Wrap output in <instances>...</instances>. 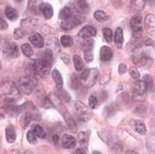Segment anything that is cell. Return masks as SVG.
<instances>
[{
  "label": "cell",
  "mask_w": 155,
  "mask_h": 154,
  "mask_svg": "<svg viewBox=\"0 0 155 154\" xmlns=\"http://www.w3.org/2000/svg\"><path fill=\"white\" fill-rule=\"evenodd\" d=\"M32 119H34L32 112H30V111H25V112L22 115V117H21V119H20L21 127H22V128H27L28 126H29V123H30V121L32 120ZM34 120H35V119H34Z\"/></svg>",
  "instance_id": "obj_23"
},
{
  "label": "cell",
  "mask_w": 155,
  "mask_h": 154,
  "mask_svg": "<svg viewBox=\"0 0 155 154\" xmlns=\"http://www.w3.org/2000/svg\"><path fill=\"white\" fill-rule=\"evenodd\" d=\"M81 85V78L76 74H72V77H71V87H72L73 89H77V88H79Z\"/></svg>",
  "instance_id": "obj_34"
},
{
  "label": "cell",
  "mask_w": 155,
  "mask_h": 154,
  "mask_svg": "<svg viewBox=\"0 0 155 154\" xmlns=\"http://www.w3.org/2000/svg\"><path fill=\"white\" fill-rule=\"evenodd\" d=\"M99 79H100V83H101L102 85L107 84L108 82H109V79H110V73H108V74L106 75V69H104V73H102L101 75H99Z\"/></svg>",
  "instance_id": "obj_41"
},
{
  "label": "cell",
  "mask_w": 155,
  "mask_h": 154,
  "mask_svg": "<svg viewBox=\"0 0 155 154\" xmlns=\"http://www.w3.org/2000/svg\"><path fill=\"white\" fill-rule=\"evenodd\" d=\"M62 145H63V148H65V149L75 148V145H76V139H75L74 136H69V134H65V136H63V138H62Z\"/></svg>",
  "instance_id": "obj_17"
},
{
  "label": "cell",
  "mask_w": 155,
  "mask_h": 154,
  "mask_svg": "<svg viewBox=\"0 0 155 154\" xmlns=\"http://www.w3.org/2000/svg\"><path fill=\"white\" fill-rule=\"evenodd\" d=\"M52 77H53L54 82H55V84H56L57 88H62L63 87V77H62V75L60 74V72L57 71V69L52 71Z\"/></svg>",
  "instance_id": "obj_25"
},
{
  "label": "cell",
  "mask_w": 155,
  "mask_h": 154,
  "mask_svg": "<svg viewBox=\"0 0 155 154\" xmlns=\"http://www.w3.org/2000/svg\"><path fill=\"white\" fill-rule=\"evenodd\" d=\"M143 80L146 83V85H147V87H149V88H151V87H152L153 78L151 77V75H145V76L143 77Z\"/></svg>",
  "instance_id": "obj_42"
},
{
  "label": "cell",
  "mask_w": 155,
  "mask_h": 154,
  "mask_svg": "<svg viewBox=\"0 0 155 154\" xmlns=\"http://www.w3.org/2000/svg\"><path fill=\"white\" fill-rule=\"evenodd\" d=\"M24 35H25V31H24L23 28H17V29H15V31H13V36H15V38H17V40H20V38H22Z\"/></svg>",
  "instance_id": "obj_37"
},
{
  "label": "cell",
  "mask_w": 155,
  "mask_h": 154,
  "mask_svg": "<svg viewBox=\"0 0 155 154\" xmlns=\"http://www.w3.org/2000/svg\"><path fill=\"white\" fill-rule=\"evenodd\" d=\"M75 154H87V151H86V149H84V148H79L76 150V153Z\"/></svg>",
  "instance_id": "obj_44"
},
{
  "label": "cell",
  "mask_w": 155,
  "mask_h": 154,
  "mask_svg": "<svg viewBox=\"0 0 155 154\" xmlns=\"http://www.w3.org/2000/svg\"><path fill=\"white\" fill-rule=\"evenodd\" d=\"M30 42L33 46H35L38 49H41L44 46V40H43L40 33H33L30 36Z\"/></svg>",
  "instance_id": "obj_15"
},
{
  "label": "cell",
  "mask_w": 155,
  "mask_h": 154,
  "mask_svg": "<svg viewBox=\"0 0 155 154\" xmlns=\"http://www.w3.org/2000/svg\"><path fill=\"white\" fill-rule=\"evenodd\" d=\"M24 154H32V153H31V152H28V151H27Z\"/></svg>",
  "instance_id": "obj_53"
},
{
  "label": "cell",
  "mask_w": 155,
  "mask_h": 154,
  "mask_svg": "<svg viewBox=\"0 0 155 154\" xmlns=\"http://www.w3.org/2000/svg\"><path fill=\"white\" fill-rule=\"evenodd\" d=\"M73 61H74V65H75V69L77 72H81L84 69V62L81 57L79 55H74L73 57Z\"/></svg>",
  "instance_id": "obj_30"
},
{
  "label": "cell",
  "mask_w": 155,
  "mask_h": 154,
  "mask_svg": "<svg viewBox=\"0 0 155 154\" xmlns=\"http://www.w3.org/2000/svg\"><path fill=\"white\" fill-rule=\"evenodd\" d=\"M75 109H76V112H77L78 120H81V121H83V122H86L91 118L93 111H91L87 106H85L83 102H81V101H76V102H75Z\"/></svg>",
  "instance_id": "obj_5"
},
{
  "label": "cell",
  "mask_w": 155,
  "mask_h": 154,
  "mask_svg": "<svg viewBox=\"0 0 155 154\" xmlns=\"http://www.w3.org/2000/svg\"><path fill=\"white\" fill-rule=\"evenodd\" d=\"M131 123L134 126V130L137 131V133L141 134V136H145L146 127H145V125H144L143 121H141V120H135V121H132Z\"/></svg>",
  "instance_id": "obj_22"
},
{
  "label": "cell",
  "mask_w": 155,
  "mask_h": 154,
  "mask_svg": "<svg viewBox=\"0 0 155 154\" xmlns=\"http://www.w3.org/2000/svg\"><path fill=\"white\" fill-rule=\"evenodd\" d=\"M145 29L146 31L155 38V15H147L145 18Z\"/></svg>",
  "instance_id": "obj_13"
},
{
  "label": "cell",
  "mask_w": 155,
  "mask_h": 154,
  "mask_svg": "<svg viewBox=\"0 0 155 154\" xmlns=\"http://www.w3.org/2000/svg\"><path fill=\"white\" fill-rule=\"evenodd\" d=\"M27 140H28V142L31 143V144H35V143L38 142V136H36V134L34 133V132H33L32 129L28 131V133H27Z\"/></svg>",
  "instance_id": "obj_36"
},
{
  "label": "cell",
  "mask_w": 155,
  "mask_h": 154,
  "mask_svg": "<svg viewBox=\"0 0 155 154\" xmlns=\"http://www.w3.org/2000/svg\"><path fill=\"white\" fill-rule=\"evenodd\" d=\"M52 141L54 142V144H57L58 143V136L55 134V136H53V138H52Z\"/></svg>",
  "instance_id": "obj_48"
},
{
  "label": "cell",
  "mask_w": 155,
  "mask_h": 154,
  "mask_svg": "<svg viewBox=\"0 0 155 154\" xmlns=\"http://www.w3.org/2000/svg\"><path fill=\"white\" fill-rule=\"evenodd\" d=\"M97 34V30L93 27V25H85L83 29L79 31L78 35L83 38H90L95 36Z\"/></svg>",
  "instance_id": "obj_12"
},
{
  "label": "cell",
  "mask_w": 155,
  "mask_h": 154,
  "mask_svg": "<svg viewBox=\"0 0 155 154\" xmlns=\"http://www.w3.org/2000/svg\"><path fill=\"white\" fill-rule=\"evenodd\" d=\"M129 73H130V76H131L133 79H135V80L140 79V72L137 71L135 67L132 66V67L129 69Z\"/></svg>",
  "instance_id": "obj_38"
},
{
  "label": "cell",
  "mask_w": 155,
  "mask_h": 154,
  "mask_svg": "<svg viewBox=\"0 0 155 154\" xmlns=\"http://www.w3.org/2000/svg\"><path fill=\"white\" fill-rule=\"evenodd\" d=\"M21 25L22 28H24V30H27L28 32H32L36 27V21L33 19H24L21 22Z\"/></svg>",
  "instance_id": "obj_21"
},
{
  "label": "cell",
  "mask_w": 155,
  "mask_h": 154,
  "mask_svg": "<svg viewBox=\"0 0 155 154\" xmlns=\"http://www.w3.org/2000/svg\"><path fill=\"white\" fill-rule=\"evenodd\" d=\"M15 2H22V1H23V0H15Z\"/></svg>",
  "instance_id": "obj_51"
},
{
  "label": "cell",
  "mask_w": 155,
  "mask_h": 154,
  "mask_svg": "<svg viewBox=\"0 0 155 154\" xmlns=\"http://www.w3.org/2000/svg\"><path fill=\"white\" fill-rule=\"evenodd\" d=\"M51 66H52V62H50L48 59H36L35 62L32 64L33 74L38 75V76L43 78V77H45L50 73Z\"/></svg>",
  "instance_id": "obj_3"
},
{
  "label": "cell",
  "mask_w": 155,
  "mask_h": 154,
  "mask_svg": "<svg viewBox=\"0 0 155 154\" xmlns=\"http://www.w3.org/2000/svg\"><path fill=\"white\" fill-rule=\"evenodd\" d=\"M83 22H84V15L81 12H77V13H74L71 18L63 21L61 27H62L63 30H65V31H69V30L74 29L76 25L83 23Z\"/></svg>",
  "instance_id": "obj_4"
},
{
  "label": "cell",
  "mask_w": 155,
  "mask_h": 154,
  "mask_svg": "<svg viewBox=\"0 0 155 154\" xmlns=\"http://www.w3.org/2000/svg\"><path fill=\"white\" fill-rule=\"evenodd\" d=\"M0 22H1V30H6L7 28H8V25H7V23H6V21L5 20H2V19H1V21H0Z\"/></svg>",
  "instance_id": "obj_46"
},
{
  "label": "cell",
  "mask_w": 155,
  "mask_h": 154,
  "mask_svg": "<svg viewBox=\"0 0 155 154\" xmlns=\"http://www.w3.org/2000/svg\"><path fill=\"white\" fill-rule=\"evenodd\" d=\"M102 35H104V41H107L108 43H111L114 38V33H112V30H111L110 28H104V29H102Z\"/></svg>",
  "instance_id": "obj_28"
},
{
  "label": "cell",
  "mask_w": 155,
  "mask_h": 154,
  "mask_svg": "<svg viewBox=\"0 0 155 154\" xmlns=\"http://www.w3.org/2000/svg\"><path fill=\"white\" fill-rule=\"evenodd\" d=\"M114 56V52L109 46H102L100 49V59L102 62H109Z\"/></svg>",
  "instance_id": "obj_16"
},
{
  "label": "cell",
  "mask_w": 155,
  "mask_h": 154,
  "mask_svg": "<svg viewBox=\"0 0 155 154\" xmlns=\"http://www.w3.org/2000/svg\"><path fill=\"white\" fill-rule=\"evenodd\" d=\"M79 78H81V83L84 87L91 88L99 78V72L96 68H88V69L83 71Z\"/></svg>",
  "instance_id": "obj_2"
},
{
  "label": "cell",
  "mask_w": 155,
  "mask_h": 154,
  "mask_svg": "<svg viewBox=\"0 0 155 154\" xmlns=\"http://www.w3.org/2000/svg\"><path fill=\"white\" fill-rule=\"evenodd\" d=\"M1 50H2L3 55H6L7 57L10 59H15L19 56V48L17 44L12 43V42H8L6 40H3L1 43Z\"/></svg>",
  "instance_id": "obj_6"
},
{
  "label": "cell",
  "mask_w": 155,
  "mask_h": 154,
  "mask_svg": "<svg viewBox=\"0 0 155 154\" xmlns=\"http://www.w3.org/2000/svg\"><path fill=\"white\" fill-rule=\"evenodd\" d=\"M145 1L149 3V5L152 7V8H155V0H145Z\"/></svg>",
  "instance_id": "obj_47"
},
{
  "label": "cell",
  "mask_w": 155,
  "mask_h": 154,
  "mask_svg": "<svg viewBox=\"0 0 155 154\" xmlns=\"http://www.w3.org/2000/svg\"><path fill=\"white\" fill-rule=\"evenodd\" d=\"M114 43L118 49H122L123 45V31L121 28H117L114 32Z\"/></svg>",
  "instance_id": "obj_19"
},
{
  "label": "cell",
  "mask_w": 155,
  "mask_h": 154,
  "mask_svg": "<svg viewBox=\"0 0 155 154\" xmlns=\"http://www.w3.org/2000/svg\"><path fill=\"white\" fill-rule=\"evenodd\" d=\"M130 27L132 30V34L135 38H139L143 34V25H142V18L140 15H134L130 21Z\"/></svg>",
  "instance_id": "obj_7"
},
{
  "label": "cell",
  "mask_w": 155,
  "mask_h": 154,
  "mask_svg": "<svg viewBox=\"0 0 155 154\" xmlns=\"http://www.w3.org/2000/svg\"><path fill=\"white\" fill-rule=\"evenodd\" d=\"M61 44H62V46H64V48H71V46L74 45V40H73L72 36L63 35L62 38H61Z\"/></svg>",
  "instance_id": "obj_29"
},
{
  "label": "cell",
  "mask_w": 155,
  "mask_h": 154,
  "mask_svg": "<svg viewBox=\"0 0 155 154\" xmlns=\"http://www.w3.org/2000/svg\"><path fill=\"white\" fill-rule=\"evenodd\" d=\"M145 0H130V11L132 13H137L143 10L145 6Z\"/></svg>",
  "instance_id": "obj_14"
},
{
  "label": "cell",
  "mask_w": 155,
  "mask_h": 154,
  "mask_svg": "<svg viewBox=\"0 0 155 154\" xmlns=\"http://www.w3.org/2000/svg\"><path fill=\"white\" fill-rule=\"evenodd\" d=\"M128 71V68H127V65L125 64H123V63H121L119 65V74H124L125 72Z\"/></svg>",
  "instance_id": "obj_43"
},
{
  "label": "cell",
  "mask_w": 155,
  "mask_h": 154,
  "mask_svg": "<svg viewBox=\"0 0 155 154\" xmlns=\"http://www.w3.org/2000/svg\"><path fill=\"white\" fill-rule=\"evenodd\" d=\"M132 88H133V95L145 96L146 90L149 89V87H147V85H146V83L143 79H137L133 83Z\"/></svg>",
  "instance_id": "obj_10"
},
{
  "label": "cell",
  "mask_w": 155,
  "mask_h": 154,
  "mask_svg": "<svg viewBox=\"0 0 155 154\" xmlns=\"http://www.w3.org/2000/svg\"><path fill=\"white\" fill-rule=\"evenodd\" d=\"M11 153H12V154H20V153H19V151H17V150H15V151H12Z\"/></svg>",
  "instance_id": "obj_50"
},
{
  "label": "cell",
  "mask_w": 155,
  "mask_h": 154,
  "mask_svg": "<svg viewBox=\"0 0 155 154\" xmlns=\"http://www.w3.org/2000/svg\"><path fill=\"white\" fill-rule=\"evenodd\" d=\"M89 107L91 108V109H95L96 107L98 106V99H97V97H96L95 95H90L89 96Z\"/></svg>",
  "instance_id": "obj_40"
},
{
  "label": "cell",
  "mask_w": 155,
  "mask_h": 154,
  "mask_svg": "<svg viewBox=\"0 0 155 154\" xmlns=\"http://www.w3.org/2000/svg\"><path fill=\"white\" fill-rule=\"evenodd\" d=\"M21 51H22V53H23L27 57H32L33 54H34L32 46H31L29 43H25V44L22 45V46H21Z\"/></svg>",
  "instance_id": "obj_31"
},
{
  "label": "cell",
  "mask_w": 155,
  "mask_h": 154,
  "mask_svg": "<svg viewBox=\"0 0 155 154\" xmlns=\"http://www.w3.org/2000/svg\"><path fill=\"white\" fill-rule=\"evenodd\" d=\"M93 154H101V153H100V152H97V151H96V152H94Z\"/></svg>",
  "instance_id": "obj_52"
},
{
  "label": "cell",
  "mask_w": 155,
  "mask_h": 154,
  "mask_svg": "<svg viewBox=\"0 0 155 154\" xmlns=\"http://www.w3.org/2000/svg\"><path fill=\"white\" fill-rule=\"evenodd\" d=\"M77 8L78 10H79V12H81V13H86V12H88V10H89V5L87 3V1H85V0H79V1H77Z\"/></svg>",
  "instance_id": "obj_33"
},
{
  "label": "cell",
  "mask_w": 155,
  "mask_h": 154,
  "mask_svg": "<svg viewBox=\"0 0 155 154\" xmlns=\"http://www.w3.org/2000/svg\"><path fill=\"white\" fill-rule=\"evenodd\" d=\"M94 18L97 21H99V22H104V21L108 20V15H106L104 11H101V10H97V11L94 13Z\"/></svg>",
  "instance_id": "obj_35"
},
{
  "label": "cell",
  "mask_w": 155,
  "mask_h": 154,
  "mask_svg": "<svg viewBox=\"0 0 155 154\" xmlns=\"http://www.w3.org/2000/svg\"><path fill=\"white\" fill-rule=\"evenodd\" d=\"M20 89L12 82H6L1 86V100L3 106L15 105V102L20 98Z\"/></svg>",
  "instance_id": "obj_1"
},
{
  "label": "cell",
  "mask_w": 155,
  "mask_h": 154,
  "mask_svg": "<svg viewBox=\"0 0 155 154\" xmlns=\"http://www.w3.org/2000/svg\"><path fill=\"white\" fill-rule=\"evenodd\" d=\"M89 136H90V132H88V131H83V132H81V133L78 134V141H79L81 145L86 146L88 144Z\"/></svg>",
  "instance_id": "obj_27"
},
{
  "label": "cell",
  "mask_w": 155,
  "mask_h": 154,
  "mask_svg": "<svg viewBox=\"0 0 155 154\" xmlns=\"http://www.w3.org/2000/svg\"><path fill=\"white\" fill-rule=\"evenodd\" d=\"M40 10L43 13L45 19H51L53 17V8L50 3L48 2H42L40 5Z\"/></svg>",
  "instance_id": "obj_18"
},
{
  "label": "cell",
  "mask_w": 155,
  "mask_h": 154,
  "mask_svg": "<svg viewBox=\"0 0 155 154\" xmlns=\"http://www.w3.org/2000/svg\"><path fill=\"white\" fill-rule=\"evenodd\" d=\"M94 42L93 40H87L86 43H85V50H84V57H85V61L87 63L93 62L94 59Z\"/></svg>",
  "instance_id": "obj_11"
},
{
  "label": "cell",
  "mask_w": 155,
  "mask_h": 154,
  "mask_svg": "<svg viewBox=\"0 0 155 154\" xmlns=\"http://www.w3.org/2000/svg\"><path fill=\"white\" fill-rule=\"evenodd\" d=\"M62 61L65 64H68L69 63V57H68V55H66V54H63L62 55Z\"/></svg>",
  "instance_id": "obj_45"
},
{
  "label": "cell",
  "mask_w": 155,
  "mask_h": 154,
  "mask_svg": "<svg viewBox=\"0 0 155 154\" xmlns=\"http://www.w3.org/2000/svg\"><path fill=\"white\" fill-rule=\"evenodd\" d=\"M125 154H139V153H137L135 151H127Z\"/></svg>",
  "instance_id": "obj_49"
},
{
  "label": "cell",
  "mask_w": 155,
  "mask_h": 154,
  "mask_svg": "<svg viewBox=\"0 0 155 154\" xmlns=\"http://www.w3.org/2000/svg\"><path fill=\"white\" fill-rule=\"evenodd\" d=\"M32 130H33V132L36 134V136L38 138H41V139H44L45 136H46V134H45V131H44V129L41 127V126H39V125H34L32 127Z\"/></svg>",
  "instance_id": "obj_32"
},
{
  "label": "cell",
  "mask_w": 155,
  "mask_h": 154,
  "mask_svg": "<svg viewBox=\"0 0 155 154\" xmlns=\"http://www.w3.org/2000/svg\"><path fill=\"white\" fill-rule=\"evenodd\" d=\"M133 62H134L135 65L137 66H143V67H147L152 64L153 59L152 57H150L149 55H146L144 53H137L135 54L134 56L132 57Z\"/></svg>",
  "instance_id": "obj_8"
},
{
  "label": "cell",
  "mask_w": 155,
  "mask_h": 154,
  "mask_svg": "<svg viewBox=\"0 0 155 154\" xmlns=\"http://www.w3.org/2000/svg\"><path fill=\"white\" fill-rule=\"evenodd\" d=\"M73 15H74V13H73L72 9H71L69 7H64V8H63V9L60 11V15H58V18L62 19V20L64 21V20H66V19L71 18V17H72Z\"/></svg>",
  "instance_id": "obj_26"
},
{
  "label": "cell",
  "mask_w": 155,
  "mask_h": 154,
  "mask_svg": "<svg viewBox=\"0 0 155 154\" xmlns=\"http://www.w3.org/2000/svg\"><path fill=\"white\" fill-rule=\"evenodd\" d=\"M5 15H6V17L9 19L10 21H15L18 19V12H17L15 9H13L12 7L8 6L5 8Z\"/></svg>",
  "instance_id": "obj_24"
},
{
  "label": "cell",
  "mask_w": 155,
  "mask_h": 154,
  "mask_svg": "<svg viewBox=\"0 0 155 154\" xmlns=\"http://www.w3.org/2000/svg\"><path fill=\"white\" fill-rule=\"evenodd\" d=\"M18 87L25 95H30L33 92V85L29 77H21L18 82Z\"/></svg>",
  "instance_id": "obj_9"
},
{
  "label": "cell",
  "mask_w": 155,
  "mask_h": 154,
  "mask_svg": "<svg viewBox=\"0 0 155 154\" xmlns=\"http://www.w3.org/2000/svg\"><path fill=\"white\" fill-rule=\"evenodd\" d=\"M111 151L114 152V154H120V152L122 151V145L120 142H116L111 145Z\"/></svg>",
  "instance_id": "obj_39"
},
{
  "label": "cell",
  "mask_w": 155,
  "mask_h": 154,
  "mask_svg": "<svg viewBox=\"0 0 155 154\" xmlns=\"http://www.w3.org/2000/svg\"><path fill=\"white\" fill-rule=\"evenodd\" d=\"M5 133H6V139L7 141L9 143H13L15 141V138H17V133H15V130L13 126H8L6 128V131H5Z\"/></svg>",
  "instance_id": "obj_20"
}]
</instances>
